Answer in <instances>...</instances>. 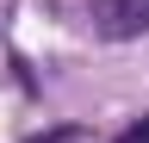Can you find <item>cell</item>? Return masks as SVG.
Masks as SVG:
<instances>
[{"instance_id": "cell-1", "label": "cell", "mask_w": 149, "mask_h": 143, "mask_svg": "<svg viewBox=\"0 0 149 143\" xmlns=\"http://www.w3.org/2000/svg\"><path fill=\"white\" fill-rule=\"evenodd\" d=\"M87 25L100 38H143L149 31V0H87Z\"/></svg>"}, {"instance_id": "cell-2", "label": "cell", "mask_w": 149, "mask_h": 143, "mask_svg": "<svg viewBox=\"0 0 149 143\" xmlns=\"http://www.w3.org/2000/svg\"><path fill=\"white\" fill-rule=\"evenodd\" d=\"M112 143H149V112H143V118H130V124H124Z\"/></svg>"}, {"instance_id": "cell-3", "label": "cell", "mask_w": 149, "mask_h": 143, "mask_svg": "<svg viewBox=\"0 0 149 143\" xmlns=\"http://www.w3.org/2000/svg\"><path fill=\"white\" fill-rule=\"evenodd\" d=\"M87 131H81V124H62V131H50V137H31V143H81Z\"/></svg>"}]
</instances>
